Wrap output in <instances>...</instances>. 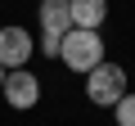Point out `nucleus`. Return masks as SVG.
I'll return each mask as SVG.
<instances>
[{"instance_id":"nucleus-1","label":"nucleus","mask_w":135,"mask_h":126,"mask_svg":"<svg viewBox=\"0 0 135 126\" xmlns=\"http://www.w3.org/2000/svg\"><path fill=\"white\" fill-rule=\"evenodd\" d=\"M59 59H63L68 72H95L99 63H104V36H99V32H81V27H72V32L63 36Z\"/></svg>"},{"instance_id":"nucleus-2","label":"nucleus","mask_w":135,"mask_h":126,"mask_svg":"<svg viewBox=\"0 0 135 126\" xmlns=\"http://www.w3.org/2000/svg\"><path fill=\"white\" fill-rule=\"evenodd\" d=\"M86 95L104 108H113L122 95H126V68L122 63H99L95 72H86Z\"/></svg>"},{"instance_id":"nucleus-3","label":"nucleus","mask_w":135,"mask_h":126,"mask_svg":"<svg viewBox=\"0 0 135 126\" xmlns=\"http://www.w3.org/2000/svg\"><path fill=\"white\" fill-rule=\"evenodd\" d=\"M0 95H5V104L9 108H36V99H41V77L36 72H23V68H14V72H5V86H0Z\"/></svg>"},{"instance_id":"nucleus-4","label":"nucleus","mask_w":135,"mask_h":126,"mask_svg":"<svg viewBox=\"0 0 135 126\" xmlns=\"http://www.w3.org/2000/svg\"><path fill=\"white\" fill-rule=\"evenodd\" d=\"M32 54H36V41H32L23 27H0V68H5V72L23 68Z\"/></svg>"},{"instance_id":"nucleus-5","label":"nucleus","mask_w":135,"mask_h":126,"mask_svg":"<svg viewBox=\"0 0 135 126\" xmlns=\"http://www.w3.org/2000/svg\"><path fill=\"white\" fill-rule=\"evenodd\" d=\"M68 9H72V27L99 32V23L108 18V0H68Z\"/></svg>"},{"instance_id":"nucleus-6","label":"nucleus","mask_w":135,"mask_h":126,"mask_svg":"<svg viewBox=\"0 0 135 126\" xmlns=\"http://www.w3.org/2000/svg\"><path fill=\"white\" fill-rule=\"evenodd\" d=\"M41 32H54V36L72 32V9H68V0H41Z\"/></svg>"},{"instance_id":"nucleus-7","label":"nucleus","mask_w":135,"mask_h":126,"mask_svg":"<svg viewBox=\"0 0 135 126\" xmlns=\"http://www.w3.org/2000/svg\"><path fill=\"white\" fill-rule=\"evenodd\" d=\"M113 117H117V126H135V95H131V90L113 104Z\"/></svg>"},{"instance_id":"nucleus-8","label":"nucleus","mask_w":135,"mask_h":126,"mask_svg":"<svg viewBox=\"0 0 135 126\" xmlns=\"http://www.w3.org/2000/svg\"><path fill=\"white\" fill-rule=\"evenodd\" d=\"M41 50H45V59H59V50H63V36H54V32H41Z\"/></svg>"},{"instance_id":"nucleus-9","label":"nucleus","mask_w":135,"mask_h":126,"mask_svg":"<svg viewBox=\"0 0 135 126\" xmlns=\"http://www.w3.org/2000/svg\"><path fill=\"white\" fill-rule=\"evenodd\" d=\"M0 86H5V68H0Z\"/></svg>"}]
</instances>
